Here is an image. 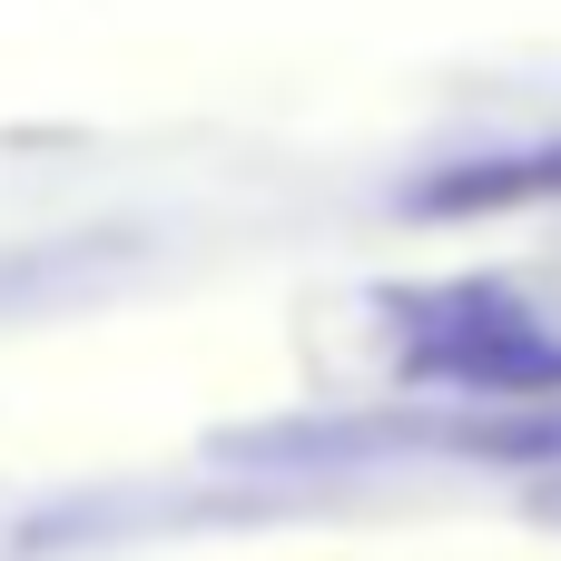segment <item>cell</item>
I'll return each mask as SVG.
<instances>
[{
	"label": "cell",
	"mask_w": 561,
	"mask_h": 561,
	"mask_svg": "<svg viewBox=\"0 0 561 561\" xmlns=\"http://www.w3.org/2000/svg\"><path fill=\"white\" fill-rule=\"evenodd\" d=\"M404 365L414 375H444V385H483L503 404H533L561 394V335H542L513 296L493 286H444V296H414L404 306Z\"/></svg>",
	"instance_id": "1"
},
{
	"label": "cell",
	"mask_w": 561,
	"mask_h": 561,
	"mask_svg": "<svg viewBox=\"0 0 561 561\" xmlns=\"http://www.w3.org/2000/svg\"><path fill=\"white\" fill-rule=\"evenodd\" d=\"M533 197H561V148L493 158V168H454V178L414 187V207H424V217H483V207H533Z\"/></svg>",
	"instance_id": "2"
},
{
	"label": "cell",
	"mask_w": 561,
	"mask_h": 561,
	"mask_svg": "<svg viewBox=\"0 0 561 561\" xmlns=\"http://www.w3.org/2000/svg\"><path fill=\"white\" fill-rule=\"evenodd\" d=\"M473 444L503 454V463H561V394H533V404L503 414V424H473Z\"/></svg>",
	"instance_id": "3"
}]
</instances>
